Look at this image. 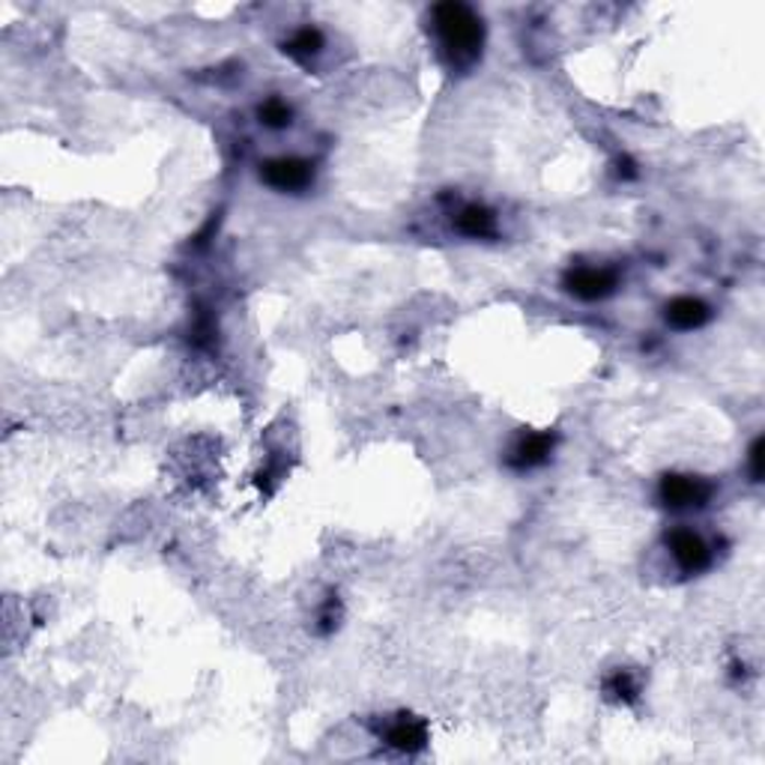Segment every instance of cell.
I'll list each match as a JSON object with an SVG mask.
<instances>
[{"label":"cell","mask_w":765,"mask_h":765,"mask_svg":"<svg viewBox=\"0 0 765 765\" xmlns=\"http://www.w3.org/2000/svg\"><path fill=\"white\" fill-rule=\"evenodd\" d=\"M323 48H327V36L308 24V27H299V31H293V34L287 36L284 55L293 57V60L303 63V67H311L317 57L323 55Z\"/></svg>","instance_id":"10"},{"label":"cell","mask_w":765,"mask_h":765,"mask_svg":"<svg viewBox=\"0 0 765 765\" xmlns=\"http://www.w3.org/2000/svg\"><path fill=\"white\" fill-rule=\"evenodd\" d=\"M431 31L449 69L467 72L479 63L484 48V22L470 3L461 0L437 3L431 10Z\"/></svg>","instance_id":"1"},{"label":"cell","mask_w":765,"mask_h":765,"mask_svg":"<svg viewBox=\"0 0 765 765\" xmlns=\"http://www.w3.org/2000/svg\"><path fill=\"white\" fill-rule=\"evenodd\" d=\"M563 287L580 303H604L620 291V272L610 267H572L565 272Z\"/></svg>","instance_id":"4"},{"label":"cell","mask_w":765,"mask_h":765,"mask_svg":"<svg viewBox=\"0 0 765 765\" xmlns=\"http://www.w3.org/2000/svg\"><path fill=\"white\" fill-rule=\"evenodd\" d=\"M258 120L267 129H287L293 123V108L279 96H270V99L258 105Z\"/></svg>","instance_id":"12"},{"label":"cell","mask_w":765,"mask_h":765,"mask_svg":"<svg viewBox=\"0 0 765 765\" xmlns=\"http://www.w3.org/2000/svg\"><path fill=\"white\" fill-rule=\"evenodd\" d=\"M377 735H380L382 742L389 744L392 751H398V754H410V756L422 754L431 742L428 723H425L422 718H416V715H410V711H398V715H392V718L382 720V727L377 730Z\"/></svg>","instance_id":"5"},{"label":"cell","mask_w":765,"mask_h":765,"mask_svg":"<svg viewBox=\"0 0 765 765\" xmlns=\"http://www.w3.org/2000/svg\"><path fill=\"white\" fill-rule=\"evenodd\" d=\"M667 551L673 556L675 568L682 574H703L715 560L709 541L703 539L699 532L687 527H675L673 532H667Z\"/></svg>","instance_id":"6"},{"label":"cell","mask_w":765,"mask_h":765,"mask_svg":"<svg viewBox=\"0 0 765 765\" xmlns=\"http://www.w3.org/2000/svg\"><path fill=\"white\" fill-rule=\"evenodd\" d=\"M455 231L467 239H494L499 225H496V213L484 203H463L458 215H455Z\"/></svg>","instance_id":"9"},{"label":"cell","mask_w":765,"mask_h":765,"mask_svg":"<svg viewBox=\"0 0 765 765\" xmlns=\"http://www.w3.org/2000/svg\"><path fill=\"white\" fill-rule=\"evenodd\" d=\"M664 320L675 332H694V329H703L709 323L711 308L699 296H675L664 305Z\"/></svg>","instance_id":"8"},{"label":"cell","mask_w":765,"mask_h":765,"mask_svg":"<svg viewBox=\"0 0 765 765\" xmlns=\"http://www.w3.org/2000/svg\"><path fill=\"white\" fill-rule=\"evenodd\" d=\"M748 467H751V479L760 482L763 479V437L754 439V446L748 451Z\"/></svg>","instance_id":"13"},{"label":"cell","mask_w":765,"mask_h":765,"mask_svg":"<svg viewBox=\"0 0 765 765\" xmlns=\"http://www.w3.org/2000/svg\"><path fill=\"white\" fill-rule=\"evenodd\" d=\"M658 499L670 511H699L709 506L711 484L691 473H667L658 482Z\"/></svg>","instance_id":"3"},{"label":"cell","mask_w":765,"mask_h":765,"mask_svg":"<svg viewBox=\"0 0 765 765\" xmlns=\"http://www.w3.org/2000/svg\"><path fill=\"white\" fill-rule=\"evenodd\" d=\"M553 449H556V437L548 434V431H529V434H520L515 439V446L508 451V467L518 470V473H529V470H539L544 463L551 461Z\"/></svg>","instance_id":"7"},{"label":"cell","mask_w":765,"mask_h":765,"mask_svg":"<svg viewBox=\"0 0 765 765\" xmlns=\"http://www.w3.org/2000/svg\"><path fill=\"white\" fill-rule=\"evenodd\" d=\"M260 183L282 195H299L315 186V162L303 156H275L260 165Z\"/></svg>","instance_id":"2"},{"label":"cell","mask_w":765,"mask_h":765,"mask_svg":"<svg viewBox=\"0 0 765 765\" xmlns=\"http://www.w3.org/2000/svg\"><path fill=\"white\" fill-rule=\"evenodd\" d=\"M604 697L620 703V706L634 703V699L640 697V675L634 673V670H613L604 679Z\"/></svg>","instance_id":"11"}]
</instances>
